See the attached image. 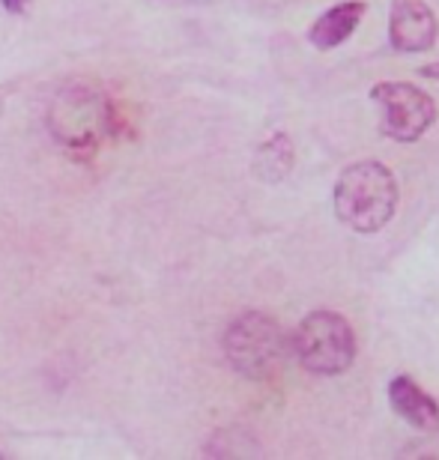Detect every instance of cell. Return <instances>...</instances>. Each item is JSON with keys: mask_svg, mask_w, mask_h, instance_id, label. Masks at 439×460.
I'll return each instance as SVG.
<instances>
[{"mask_svg": "<svg viewBox=\"0 0 439 460\" xmlns=\"http://www.w3.org/2000/svg\"><path fill=\"white\" fill-rule=\"evenodd\" d=\"M290 349L311 374H344L356 358V335L338 311H311L290 338Z\"/></svg>", "mask_w": 439, "mask_h": 460, "instance_id": "3", "label": "cell"}, {"mask_svg": "<svg viewBox=\"0 0 439 460\" xmlns=\"http://www.w3.org/2000/svg\"><path fill=\"white\" fill-rule=\"evenodd\" d=\"M389 401H391V410L404 421H409L416 430L439 434V403L413 380V376H395V380L389 383Z\"/></svg>", "mask_w": 439, "mask_h": 460, "instance_id": "7", "label": "cell"}, {"mask_svg": "<svg viewBox=\"0 0 439 460\" xmlns=\"http://www.w3.org/2000/svg\"><path fill=\"white\" fill-rule=\"evenodd\" d=\"M398 209V180L382 162H356L335 182V216L356 234H377Z\"/></svg>", "mask_w": 439, "mask_h": 460, "instance_id": "1", "label": "cell"}, {"mask_svg": "<svg viewBox=\"0 0 439 460\" xmlns=\"http://www.w3.org/2000/svg\"><path fill=\"white\" fill-rule=\"evenodd\" d=\"M371 99L382 108V135L400 144L418 141L436 119L431 93L409 81H382L371 90Z\"/></svg>", "mask_w": 439, "mask_h": 460, "instance_id": "5", "label": "cell"}, {"mask_svg": "<svg viewBox=\"0 0 439 460\" xmlns=\"http://www.w3.org/2000/svg\"><path fill=\"white\" fill-rule=\"evenodd\" d=\"M422 75H439V63H436V66H425Z\"/></svg>", "mask_w": 439, "mask_h": 460, "instance_id": "11", "label": "cell"}, {"mask_svg": "<svg viewBox=\"0 0 439 460\" xmlns=\"http://www.w3.org/2000/svg\"><path fill=\"white\" fill-rule=\"evenodd\" d=\"M362 15H364V0H344V4H335L311 24V31H308L311 45L320 51L338 49V45L347 42L356 33Z\"/></svg>", "mask_w": 439, "mask_h": 460, "instance_id": "8", "label": "cell"}, {"mask_svg": "<svg viewBox=\"0 0 439 460\" xmlns=\"http://www.w3.org/2000/svg\"><path fill=\"white\" fill-rule=\"evenodd\" d=\"M290 168H293V146L287 141V135H272V141H267L258 150L254 171L263 180H285Z\"/></svg>", "mask_w": 439, "mask_h": 460, "instance_id": "9", "label": "cell"}, {"mask_svg": "<svg viewBox=\"0 0 439 460\" xmlns=\"http://www.w3.org/2000/svg\"><path fill=\"white\" fill-rule=\"evenodd\" d=\"M4 6L9 9V13H22V9L27 6V0H4Z\"/></svg>", "mask_w": 439, "mask_h": 460, "instance_id": "10", "label": "cell"}, {"mask_svg": "<svg viewBox=\"0 0 439 460\" xmlns=\"http://www.w3.org/2000/svg\"><path fill=\"white\" fill-rule=\"evenodd\" d=\"M439 24L427 0H391L389 15V42L400 54L431 51L436 42Z\"/></svg>", "mask_w": 439, "mask_h": 460, "instance_id": "6", "label": "cell"}, {"mask_svg": "<svg viewBox=\"0 0 439 460\" xmlns=\"http://www.w3.org/2000/svg\"><path fill=\"white\" fill-rule=\"evenodd\" d=\"M111 126V105L99 90L63 87L48 105V128L69 150H93Z\"/></svg>", "mask_w": 439, "mask_h": 460, "instance_id": "4", "label": "cell"}, {"mask_svg": "<svg viewBox=\"0 0 439 460\" xmlns=\"http://www.w3.org/2000/svg\"><path fill=\"white\" fill-rule=\"evenodd\" d=\"M290 341L276 320L260 311L236 317L224 332V356L236 374L249 380H267L285 365Z\"/></svg>", "mask_w": 439, "mask_h": 460, "instance_id": "2", "label": "cell"}]
</instances>
